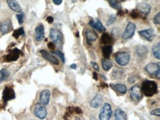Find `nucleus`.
<instances>
[{
	"label": "nucleus",
	"instance_id": "45",
	"mask_svg": "<svg viewBox=\"0 0 160 120\" xmlns=\"http://www.w3.org/2000/svg\"><path fill=\"white\" fill-rule=\"evenodd\" d=\"M120 1H121V2H123V1H125V0H120Z\"/></svg>",
	"mask_w": 160,
	"mask_h": 120
},
{
	"label": "nucleus",
	"instance_id": "12",
	"mask_svg": "<svg viewBox=\"0 0 160 120\" xmlns=\"http://www.w3.org/2000/svg\"><path fill=\"white\" fill-rule=\"evenodd\" d=\"M89 25L91 28L98 30V31L100 32H103L106 30V28L103 26V25L102 24V22L100 21V19H91V20L89 21Z\"/></svg>",
	"mask_w": 160,
	"mask_h": 120
},
{
	"label": "nucleus",
	"instance_id": "19",
	"mask_svg": "<svg viewBox=\"0 0 160 120\" xmlns=\"http://www.w3.org/2000/svg\"><path fill=\"white\" fill-rule=\"evenodd\" d=\"M10 28H11V21L10 20L2 21L0 23V30H1V33L2 35L8 33L10 31Z\"/></svg>",
	"mask_w": 160,
	"mask_h": 120
},
{
	"label": "nucleus",
	"instance_id": "16",
	"mask_svg": "<svg viewBox=\"0 0 160 120\" xmlns=\"http://www.w3.org/2000/svg\"><path fill=\"white\" fill-rule=\"evenodd\" d=\"M35 39L38 42H41L44 38V27L43 25L39 24L35 30Z\"/></svg>",
	"mask_w": 160,
	"mask_h": 120
},
{
	"label": "nucleus",
	"instance_id": "38",
	"mask_svg": "<svg viewBox=\"0 0 160 120\" xmlns=\"http://www.w3.org/2000/svg\"><path fill=\"white\" fill-rule=\"evenodd\" d=\"M91 67H92L95 70V71H99V66H98V64L96 63V62H91Z\"/></svg>",
	"mask_w": 160,
	"mask_h": 120
},
{
	"label": "nucleus",
	"instance_id": "35",
	"mask_svg": "<svg viewBox=\"0 0 160 120\" xmlns=\"http://www.w3.org/2000/svg\"><path fill=\"white\" fill-rule=\"evenodd\" d=\"M153 21H154V24L156 25H159L160 24V13H157L155 15V17H154V19H153Z\"/></svg>",
	"mask_w": 160,
	"mask_h": 120
},
{
	"label": "nucleus",
	"instance_id": "23",
	"mask_svg": "<svg viewBox=\"0 0 160 120\" xmlns=\"http://www.w3.org/2000/svg\"><path fill=\"white\" fill-rule=\"evenodd\" d=\"M113 41H114L113 37L107 33H103L101 36V38H100V42L103 43L104 45H107L112 43Z\"/></svg>",
	"mask_w": 160,
	"mask_h": 120
},
{
	"label": "nucleus",
	"instance_id": "10",
	"mask_svg": "<svg viewBox=\"0 0 160 120\" xmlns=\"http://www.w3.org/2000/svg\"><path fill=\"white\" fill-rule=\"evenodd\" d=\"M151 9V7L150 5H148V3L142 2L137 5L136 10H137L139 14H141L143 17H146L150 13Z\"/></svg>",
	"mask_w": 160,
	"mask_h": 120
},
{
	"label": "nucleus",
	"instance_id": "42",
	"mask_svg": "<svg viewBox=\"0 0 160 120\" xmlns=\"http://www.w3.org/2000/svg\"><path fill=\"white\" fill-rule=\"evenodd\" d=\"M93 77L95 80H98V74H97L96 72H94L93 73Z\"/></svg>",
	"mask_w": 160,
	"mask_h": 120
},
{
	"label": "nucleus",
	"instance_id": "14",
	"mask_svg": "<svg viewBox=\"0 0 160 120\" xmlns=\"http://www.w3.org/2000/svg\"><path fill=\"white\" fill-rule=\"evenodd\" d=\"M86 42L88 45H91L92 43L96 41L98 39V34L92 30L87 29L86 30Z\"/></svg>",
	"mask_w": 160,
	"mask_h": 120
},
{
	"label": "nucleus",
	"instance_id": "17",
	"mask_svg": "<svg viewBox=\"0 0 160 120\" xmlns=\"http://www.w3.org/2000/svg\"><path fill=\"white\" fill-rule=\"evenodd\" d=\"M50 91L48 89L42 91L40 94V102L42 105H47L50 103Z\"/></svg>",
	"mask_w": 160,
	"mask_h": 120
},
{
	"label": "nucleus",
	"instance_id": "41",
	"mask_svg": "<svg viewBox=\"0 0 160 120\" xmlns=\"http://www.w3.org/2000/svg\"><path fill=\"white\" fill-rule=\"evenodd\" d=\"M53 3L56 5H60L62 3L63 0H53Z\"/></svg>",
	"mask_w": 160,
	"mask_h": 120
},
{
	"label": "nucleus",
	"instance_id": "27",
	"mask_svg": "<svg viewBox=\"0 0 160 120\" xmlns=\"http://www.w3.org/2000/svg\"><path fill=\"white\" fill-rule=\"evenodd\" d=\"M152 52L154 56L155 57L157 60L160 59V43L158 42L157 44H156L152 48Z\"/></svg>",
	"mask_w": 160,
	"mask_h": 120
},
{
	"label": "nucleus",
	"instance_id": "30",
	"mask_svg": "<svg viewBox=\"0 0 160 120\" xmlns=\"http://www.w3.org/2000/svg\"><path fill=\"white\" fill-rule=\"evenodd\" d=\"M123 71L119 68H115L112 72V76L114 79H120L123 76Z\"/></svg>",
	"mask_w": 160,
	"mask_h": 120
},
{
	"label": "nucleus",
	"instance_id": "32",
	"mask_svg": "<svg viewBox=\"0 0 160 120\" xmlns=\"http://www.w3.org/2000/svg\"><path fill=\"white\" fill-rule=\"evenodd\" d=\"M115 21H116V17H115V15H114V14H111L110 17H109V19H108L106 25H111L114 24Z\"/></svg>",
	"mask_w": 160,
	"mask_h": 120
},
{
	"label": "nucleus",
	"instance_id": "9",
	"mask_svg": "<svg viewBox=\"0 0 160 120\" xmlns=\"http://www.w3.org/2000/svg\"><path fill=\"white\" fill-rule=\"evenodd\" d=\"M21 53L20 50L18 48H14L12 51H10L8 54H7L5 56V62H13V61H17L18 59L19 58V56Z\"/></svg>",
	"mask_w": 160,
	"mask_h": 120
},
{
	"label": "nucleus",
	"instance_id": "40",
	"mask_svg": "<svg viewBox=\"0 0 160 120\" xmlns=\"http://www.w3.org/2000/svg\"><path fill=\"white\" fill-rule=\"evenodd\" d=\"M54 21V19L53 17H48L47 18V21L48 23H50V24H52V23Z\"/></svg>",
	"mask_w": 160,
	"mask_h": 120
},
{
	"label": "nucleus",
	"instance_id": "11",
	"mask_svg": "<svg viewBox=\"0 0 160 120\" xmlns=\"http://www.w3.org/2000/svg\"><path fill=\"white\" fill-rule=\"evenodd\" d=\"M15 97L16 94L14 92L13 89L11 87H5L2 94V98L4 102L7 103V102L10 101V100L15 99Z\"/></svg>",
	"mask_w": 160,
	"mask_h": 120
},
{
	"label": "nucleus",
	"instance_id": "3",
	"mask_svg": "<svg viewBox=\"0 0 160 120\" xmlns=\"http://www.w3.org/2000/svg\"><path fill=\"white\" fill-rule=\"evenodd\" d=\"M111 114H112V109H111V105H109V103H105L100 109L99 120H109Z\"/></svg>",
	"mask_w": 160,
	"mask_h": 120
},
{
	"label": "nucleus",
	"instance_id": "37",
	"mask_svg": "<svg viewBox=\"0 0 160 120\" xmlns=\"http://www.w3.org/2000/svg\"><path fill=\"white\" fill-rule=\"evenodd\" d=\"M151 114L152 115H154V116H160V109H159V108L155 109V110H152V111L151 112Z\"/></svg>",
	"mask_w": 160,
	"mask_h": 120
},
{
	"label": "nucleus",
	"instance_id": "28",
	"mask_svg": "<svg viewBox=\"0 0 160 120\" xmlns=\"http://www.w3.org/2000/svg\"><path fill=\"white\" fill-rule=\"evenodd\" d=\"M10 76V73L7 69L3 68L0 71V82H2Z\"/></svg>",
	"mask_w": 160,
	"mask_h": 120
},
{
	"label": "nucleus",
	"instance_id": "44",
	"mask_svg": "<svg viewBox=\"0 0 160 120\" xmlns=\"http://www.w3.org/2000/svg\"><path fill=\"white\" fill-rule=\"evenodd\" d=\"M76 36H77V37H79V33H77Z\"/></svg>",
	"mask_w": 160,
	"mask_h": 120
},
{
	"label": "nucleus",
	"instance_id": "25",
	"mask_svg": "<svg viewBox=\"0 0 160 120\" xmlns=\"http://www.w3.org/2000/svg\"><path fill=\"white\" fill-rule=\"evenodd\" d=\"M113 48L111 45H106L102 48V53H103V56L104 58L109 59V57L111 56V53H112Z\"/></svg>",
	"mask_w": 160,
	"mask_h": 120
},
{
	"label": "nucleus",
	"instance_id": "36",
	"mask_svg": "<svg viewBox=\"0 0 160 120\" xmlns=\"http://www.w3.org/2000/svg\"><path fill=\"white\" fill-rule=\"evenodd\" d=\"M132 17L134 18V19H137V18L140 17V14H139V13H138V11L136 10V9H135V10H132Z\"/></svg>",
	"mask_w": 160,
	"mask_h": 120
},
{
	"label": "nucleus",
	"instance_id": "8",
	"mask_svg": "<svg viewBox=\"0 0 160 120\" xmlns=\"http://www.w3.org/2000/svg\"><path fill=\"white\" fill-rule=\"evenodd\" d=\"M136 30V25L133 22H128L127 25L125 30L124 31L123 34V38L125 39H128L132 38L133 36L134 35Z\"/></svg>",
	"mask_w": 160,
	"mask_h": 120
},
{
	"label": "nucleus",
	"instance_id": "24",
	"mask_svg": "<svg viewBox=\"0 0 160 120\" xmlns=\"http://www.w3.org/2000/svg\"><path fill=\"white\" fill-rule=\"evenodd\" d=\"M115 120H127V115L121 109H117L114 113Z\"/></svg>",
	"mask_w": 160,
	"mask_h": 120
},
{
	"label": "nucleus",
	"instance_id": "20",
	"mask_svg": "<svg viewBox=\"0 0 160 120\" xmlns=\"http://www.w3.org/2000/svg\"><path fill=\"white\" fill-rule=\"evenodd\" d=\"M103 103V97L100 94H97L90 101V106L93 108H97L100 107Z\"/></svg>",
	"mask_w": 160,
	"mask_h": 120
},
{
	"label": "nucleus",
	"instance_id": "13",
	"mask_svg": "<svg viewBox=\"0 0 160 120\" xmlns=\"http://www.w3.org/2000/svg\"><path fill=\"white\" fill-rule=\"evenodd\" d=\"M41 54L42 55V56L46 60H47L48 62H50V63L55 64V65H58L59 64L58 60L55 56H54L53 55L50 54V53H48L47 51H45V50H41L40 51Z\"/></svg>",
	"mask_w": 160,
	"mask_h": 120
},
{
	"label": "nucleus",
	"instance_id": "2",
	"mask_svg": "<svg viewBox=\"0 0 160 120\" xmlns=\"http://www.w3.org/2000/svg\"><path fill=\"white\" fill-rule=\"evenodd\" d=\"M114 59L116 62L120 66H125L130 61V55L127 52H118L115 53Z\"/></svg>",
	"mask_w": 160,
	"mask_h": 120
},
{
	"label": "nucleus",
	"instance_id": "22",
	"mask_svg": "<svg viewBox=\"0 0 160 120\" xmlns=\"http://www.w3.org/2000/svg\"><path fill=\"white\" fill-rule=\"evenodd\" d=\"M111 87L114 89V91H117L122 94H125L127 93V87L125 85H122V84H115V85H111Z\"/></svg>",
	"mask_w": 160,
	"mask_h": 120
},
{
	"label": "nucleus",
	"instance_id": "31",
	"mask_svg": "<svg viewBox=\"0 0 160 120\" xmlns=\"http://www.w3.org/2000/svg\"><path fill=\"white\" fill-rule=\"evenodd\" d=\"M24 30L23 28H19V29L15 30L13 31V37L16 39H18L19 37H21V36H24Z\"/></svg>",
	"mask_w": 160,
	"mask_h": 120
},
{
	"label": "nucleus",
	"instance_id": "1",
	"mask_svg": "<svg viewBox=\"0 0 160 120\" xmlns=\"http://www.w3.org/2000/svg\"><path fill=\"white\" fill-rule=\"evenodd\" d=\"M157 85L155 82L151 81V80H145L143 82L141 90L145 96L151 97L157 93Z\"/></svg>",
	"mask_w": 160,
	"mask_h": 120
},
{
	"label": "nucleus",
	"instance_id": "7",
	"mask_svg": "<svg viewBox=\"0 0 160 120\" xmlns=\"http://www.w3.org/2000/svg\"><path fill=\"white\" fill-rule=\"evenodd\" d=\"M34 115L40 119H45L47 115V112L44 105L41 103H37L34 109Z\"/></svg>",
	"mask_w": 160,
	"mask_h": 120
},
{
	"label": "nucleus",
	"instance_id": "4",
	"mask_svg": "<svg viewBox=\"0 0 160 120\" xmlns=\"http://www.w3.org/2000/svg\"><path fill=\"white\" fill-rule=\"evenodd\" d=\"M145 69L150 76H155V77H157L158 79H159L160 77L159 63L156 64V63H154V62L149 63L148 65L145 67Z\"/></svg>",
	"mask_w": 160,
	"mask_h": 120
},
{
	"label": "nucleus",
	"instance_id": "26",
	"mask_svg": "<svg viewBox=\"0 0 160 120\" xmlns=\"http://www.w3.org/2000/svg\"><path fill=\"white\" fill-rule=\"evenodd\" d=\"M102 65H103V68L104 69V71H108L112 68L113 64L110 60L105 58L102 60Z\"/></svg>",
	"mask_w": 160,
	"mask_h": 120
},
{
	"label": "nucleus",
	"instance_id": "6",
	"mask_svg": "<svg viewBox=\"0 0 160 120\" xmlns=\"http://www.w3.org/2000/svg\"><path fill=\"white\" fill-rule=\"evenodd\" d=\"M50 37L51 40L55 44H61L63 42V34L61 32L56 28H51L50 32Z\"/></svg>",
	"mask_w": 160,
	"mask_h": 120
},
{
	"label": "nucleus",
	"instance_id": "43",
	"mask_svg": "<svg viewBox=\"0 0 160 120\" xmlns=\"http://www.w3.org/2000/svg\"><path fill=\"white\" fill-rule=\"evenodd\" d=\"M70 68H71L72 69H76L77 65L75 64H71V65H70Z\"/></svg>",
	"mask_w": 160,
	"mask_h": 120
},
{
	"label": "nucleus",
	"instance_id": "15",
	"mask_svg": "<svg viewBox=\"0 0 160 120\" xmlns=\"http://www.w3.org/2000/svg\"><path fill=\"white\" fill-rule=\"evenodd\" d=\"M139 34L141 37H143L144 39L149 41V42H151L153 39H154V37H155V34H154V32L153 29L140 30V31H139Z\"/></svg>",
	"mask_w": 160,
	"mask_h": 120
},
{
	"label": "nucleus",
	"instance_id": "29",
	"mask_svg": "<svg viewBox=\"0 0 160 120\" xmlns=\"http://www.w3.org/2000/svg\"><path fill=\"white\" fill-rule=\"evenodd\" d=\"M109 5H111V7H112L113 8L116 9L117 10H122L121 5H120V2L118 0H108Z\"/></svg>",
	"mask_w": 160,
	"mask_h": 120
},
{
	"label": "nucleus",
	"instance_id": "18",
	"mask_svg": "<svg viewBox=\"0 0 160 120\" xmlns=\"http://www.w3.org/2000/svg\"><path fill=\"white\" fill-rule=\"evenodd\" d=\"M148 53V49L146 46L143 45H137L136 48V53L138 57L140 59L145 58L147 56Z\"/></svg>",
	"mask_w": 160,
	"mask_h": 120
},
{
	"label": "nucleus",
	"instance_id": "33",
	"mask_svg": "<svg viewBox=\"0 0 160 120\" xmlns=\"http://www.w3.org/2000/svg\"><path fill=\"white\" fill-rule=\"evenodd\" d=\"M17 20H18V21H19V24L21 25L23 22H24V13L21 12L20 14H17Z\"/></svg>",
	"mask_w": 160,
	"mask_h": 120
},
{
	"label": "nucleus",
	"instance_id": "5",
	"mask_svg": "<svg viewBox=\"0 0 160 120\" xmlns=\"http://www.w3.org/2000/svg\"><path fill=\"white\" fill-rule=\"evenodd\" d=\"M130 96L131 99L134 102H140L143 98V94H142L141 87L138 85H134L131 87L130 90Z\"/></svg>",
	"mask_w": 160,
	"mask_h": 120
},
{
	"label": "nucleus",
	"instance_id": "39",
	"mask_svg": "<svg viewBox=\"0 0 160 120\" xmlns=\"http://www.w3.org/2000/svg\"><path fill=\"white\" fill-rule=\"evenodd\" d=\"M47 47L48 48H50V50H54L55 48V43H53V42H49L47 44Z\"/></svg>",
	"mask_w": 160,
	"mask_h": 120
},
{
	"label": "nucleus",
	"instance_id": "34",
	"mask_svg": "<svg viewBox=\"0 0 160 120\" xmlns=\"http://www.w3.org/2000/svg\"><path fill=\"white\" fill-rule=\"evenodd\" d=\"M53 53H54V54H56L57 56L61 59V60L63 62H65V57H64V53H63L61 51H54Z\"/></svg>",
	"mask_w": 160,
	"mask_h": 120
},
{
	"label": "nucleus",
	"instance_id": "21",
	"mask_svg": "<svg viewBox=\"0 0 160 120\" xmlns=\"http://www.w3.org/2000/svg\"><path fill=\"white\" fill-rule=\"evenodd\" d=\"M7 3H8L9 8L12 10L17 12V13H21V8L19 3L17 2V1H16V0H7Z\"/></svg>",
	"mask_w": 160,
	"mask_h": 120
}]
</instances>
